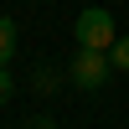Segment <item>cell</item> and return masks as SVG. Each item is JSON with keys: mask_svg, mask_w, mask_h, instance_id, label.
<instances>
[{"mask_svg": "<svg viewBox=\"0 0 129 129\" xmlns=\"http://www.w3.org/2000/svg\"><path fill=\"white\" fill-rule=\"evenodd\" d=\"M109 62H114V72H129V36H119V41H114Z\"/></svg>", "mask_w": 129, "mask_h": 129, "instance_id": "4", "label": "cell"}, {"mask_svg": "<svg viewBox=\"0 0 129 129\" xmlns=\"http://www.w3.org/2000/svg\"><path fill=\"white\" fill-rule=\"evenodd\" d=\"M109 72H114V62H109V52H78V57L67 62V78L78 83V88H103L109 83Z\"/></svg>", "mask_w": 129, "mask_h": 129, "instance_id": "2", "label": "cell"}, {"mask_svg": "<svg viewBox=\"0 0 129 129\" xmlns=\"http://www.w3.org/2000/svg\"><path fill=\"white\" fill-rule=\"evenodd\" d=\"M72 36H78V52H114L119 26H114V16L103 5H88V10H78V21H72Z\"/></svg>", "mask_w": 129, "mask_h": 129, "instance_id": "1", "label": "cell"}, {"mask_svg": "<svg viewBox=\"0 0 129 129\" xmlns=\"http://www.w3.org/2000/svg\"><path fill=\"white\" fill-rule=\"evenodd\" d=\"M10 93H16V78H10V67H0V103H10Z\"/></svg>", "mask_w": 129, "mask_h": 129, "instance_id": "5", "label": "cell"}, {"mask_svg": "<svg viewBox=\"0 0 129 129\" xmlns=\"http://www.w3.org/2000/svg\"><path fill=\"white\" fill-rule=\"evenodd\" d=\"M10 57H16V21L0 16V67H10Z\"/></svg>", "mask_w": 129, "mask_h": 129, "instance_id": "3", "label": "cell"}]
</instances>
